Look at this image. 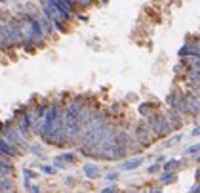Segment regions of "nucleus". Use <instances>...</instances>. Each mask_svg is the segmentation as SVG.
<instances>
[{"label":"nucleus","instance_id":"39448f33","mask_svg":"<svg viewBox=\"0 0 200 193\" xmlns=\"http://www.w3.org/2000/svg\"><path fill=\"white\" fill-rule=\"evenodd\" d=\"M171 178H173L171 174H166V176H164V182H171Z\"/></svg>","mask_w":200,"mask_h":193},{"label":"nucleus","instance_id":"7ed1b4c3","mask_svg":"<svg viewBox=\"0 0 200 193\" xmlns=\"http://www.w3.org/2000/svg\"><path fill=\"white\" fill-rule=\"evenodd\" d=\"M177 164H179V161H170V164L166 166V170H171V168H173V166H177Z\"/></svg>","mask_w":200,"mask_h":193},{"label":"nucleus","instance_id":"f03ea898","mask_svg":"<svg viewBox=\"0 0 200 193\" xmlns=\"http://www.w3.org/2000/svg\"><path fill=\"white\" fill-rule=\"evenodd\" d=\"M84 170H86V174H88V176H95V174L99 172V170H97V168H95V166H92V164H88V166H84Z\"/></svg>","mask_w":200,"mask_h":193},{"label":"nucleus","instance_id":"f257e3e1","mask_svg":"<svg viewBox=\"0 0 200 193\" xmlns=\"http://www.w3.org/2000/svg\"><path fill=\"white\" fill-rule=\"evenodd\" d=\"M139 164H141V159H134V161H130V163L124 164V168H126V170H130V168H137Z\"/></svg>","mask_w":200,"mask_h":193},{"label":"nucleus","instance_id":"20e7f679","mask_svg":"<svg viewBox=\"0 0 200 193\" xmlns=\"http://www.w3.org/2000/svg\"><path fill=\"white\" fill-rule=\"evenodd\" d=\"M198 147H200V146H194V147H191L187 153H196V151H198Z\"/></svg>","mask_w":200,"mask_h":193}]
</instances>
